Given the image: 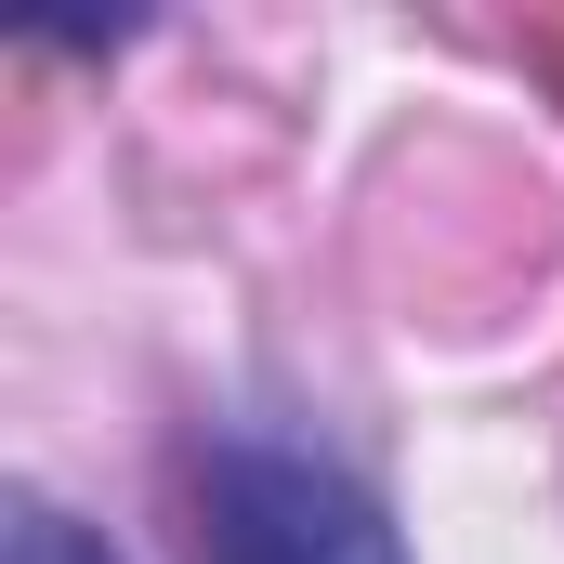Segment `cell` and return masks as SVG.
<instances>
[{
	"mask_svg": "<svg viewBox=\"0 0 564 564\" xmlns=\"http://www.w3.org/2000/svg\"><path fill=\"white\" fill-rule=\"evenodd\" d=\"M197 499H210V564H408L381 499L289 433H210Z\"/></svg>",
	"mask_w": 564,
	"mask_h": 564,
	"instance_id": "6da1fadb",
	"label": "cell"
},
{
	"mask_svg": "<svg viewBox=\"0 0 564 564\" xmlns=\"http://www.w3.org/2000/svg\"><path fill=\"white\" fill-rule=\"evenodd\" d=\"M0 564H106V539H79L53 499H13V525H0Z\"/></svg>",
	"mask_w": 564,
	"mask_h": 564,
	"instance_id": "7a4b0ae2",
	"label": "cell"
}]
</instances>
